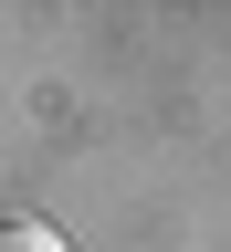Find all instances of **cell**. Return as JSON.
<instances>
[{
	"mask_svg": "<svg viewBox=\"0 0 231 252\" xmlns=\"http://www.w3.org/2000/svg\"><path fill=\"white\" fill-rule=\"evenodd\" d=\"M0 252H74L53 220H0Z\"/></svg>",
	"mask_w": 231,
	"mask_h": 252,
	"instance_id": "1",
	"label": "cell"
}]
</instances>
